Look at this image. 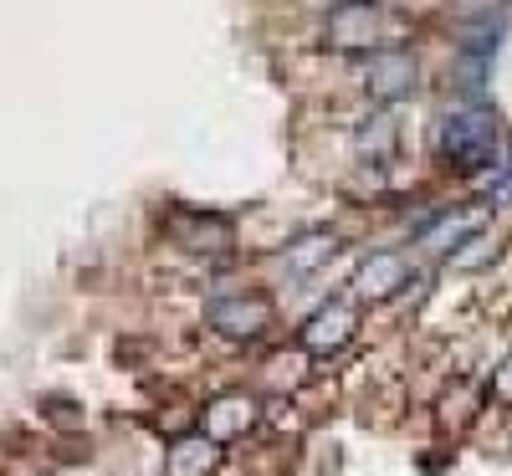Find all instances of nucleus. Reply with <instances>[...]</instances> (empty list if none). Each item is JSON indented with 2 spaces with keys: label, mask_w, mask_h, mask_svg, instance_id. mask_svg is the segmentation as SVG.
<instances>
[{
  "label": "nucleus",
  "mask_w": 512,
  "mask_h": 476,
  "mask_svg": "<svg viewBox=\"0 0 512 476\" xmlns=\"http://www.w3.org/2000/svg\"><path fill=\"white\" fill-rule=\"evenodd\" d=\"M441 154L461 175H477L497 159V118L487 108H456L441 123Z\"/></svg>",
  "instance_id": "obj_1"
},
{
  "label": "nucleus",
  "mask_w": 512,
  "mask_h": 476,
  "mask_svg": "<svg viewBox=\"0 0 512 476\" xmlns=\"http://www.w3.org/2000/svg\"><path fill=\"white\" fill-rule=\"evenodd\" d=\"M272 318H277V308H272V297H262V292L216 297V302L205 308V323L216 328L221 338H231V343H251V338H262V333L272 328Z\"/></svg>",
  "instance_id": "obj_2"
},
{
  "label": "nucleus",
  "mask_w": 512,
  "mask_h": 476,
  "mask_svg": "<svg viewBox=\"0 0 512 476\" xmlns=\"http://www.w3.org/2000/svg\"><path fill=\"white\" fill-rule=\"evenodd\" d=\"M359 333V308L354 302H344V297H333V302H323V308L297 328V343L313 354V359H328V354H338L344 343Z\"/></svg>",
  "instance_id": "obj_3"
},
{
  "label": "nucleus",
  "mask_w": 512,
  "mask_h": 476,
  "mask_svg": "<svg viewBox=\"0 0 512 476\" xmlns=\"http://www.w3.org/2000/svg\"><path fill=\"white\" fill-rule=\"evenodd\" d=\"M379 31L384 16L374 0H344V6L328 11V47L338 52H379Z\"/></svg>",
  "instance_id": "obj_4"
},
{
  "label": "nucleus",
  "mask_w": 512,
  "mask_h": 476,
  "mask_svg": "<svg viewBox=\"0 0 512 476\" xmlns=\"http://www.w3.org/2000/svg\"><path fill=\"white\" fill-rule=\"evenodd\" d=\"M262 425V405H256L246 389H226V395H216L205 410H200V430L210 441H241V436H251V430Z\"/></svg>",
  "instance_id": "obj_5"
},
{
  "label": "nucleus",
  "mask_w": 512,
  "mask_h": 476,
  "mask_svg": "<svg viewBox=\"0 0 512 476\" xmlns=\"http://www.w3.org/2000/svg\"><path fill=\"white\" fill-rule=\"evenodd\" d=\"M364 88L374 103H400L415 93V57L405 47H379L364 62Z\"/></svg>",
  "instance_id": "obj_6"
},
{
  "label": "nucleus",
  "mask_w": 512,
  "mask_h": 476,
  "mask_svg": "<svg viewBox=\"0 0 512 476\" xmlns=\"http://www.w3.org/2000/svg\"><path fill=\"white\" fill-rule=\"evenodd\" d=\"M221 461V441H210L205 430H190V436H175L164 446V476H216Z\"/></svg>",
  "instance_id": "obj_7"
},
{
  "label": "nucleus",
  "mask_w": 512,
  "mask_h": 476,
  "mask_svg": "<svg viewBox=\"0 0 512 476\" xmlns=\"http://www.w3.org/2000/svg\"><path fill=\"white\" fill-rule=\"evenodd\" d=\"M405 282H410V267L395 251H369L359 262V272H354V287H359L364 302H390Z\"/></svg>",
  "instance_id": "obj_8"
},
{
  "label": "nucleus",
  "mask_w": 512,
  "mask_h": 476,
  "mask_svg": "<svg viewBox=\"0 0 512 476\" xmlns=\"http://www.w3.org/2000/svg\"><path fill=\"white\" fill-rule=\"evenodd\" d=\"M333 251H338V236H328V231H308V236H297V241L282 251V267H287L292 277H308V272H318V267L333 262Z\"/></svg>",
  "instance_id": "obj_9"
},
{
  "label": "nucleus",
  "mask_w": 512,
  "mask_h": 476,
  "mask_svg": "<svg viewBox=\"0 0 512 476\" xmlns=\"http://www.w3.org/2000/svg\"><path fill=\"white\" fill-rule=\"evenodd\" d=\"M169 231H175L180 246H190V251H226L231 246V226L216 221V215H175Z\"/></svg>",
  "instance_id": "obj_10"
},
{
  "label": "nucleus",
  "mask_w": 512,
  "mask_h": 476,
  "mask_svg": "<svg viewBox=\"0 0 512 476\" xmlns=\"http://www.w3.org/2000/svg\"><path fill=\"white\" fill-rule=\"evenodd\" d=\"M492 395L502 400V405H512V354L502 359V369L492 374Z\"/></svg>",
  "instance_id": "obj_11"
},
{
  "label": "nucleus",
  "mask_w": 512,
  "mask_h": 476,
  "mask_svg": "<svg viewBox=\"0 0 512 476\" xmlns=\"http://www.w3.org/2000/svg\"><path fill=\"white\" fill-rule=\"evenodd\" d=\"M328 6H344V0H328Z\"/></svg>",
  "instance_id": "obj_12"
}]
</instances>
